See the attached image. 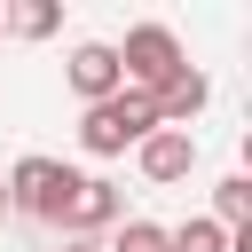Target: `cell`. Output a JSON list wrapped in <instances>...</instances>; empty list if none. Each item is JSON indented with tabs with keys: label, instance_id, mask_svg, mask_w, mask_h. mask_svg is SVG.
I'll list each match as a JSON object with an SVG mask.
<instances>
[{
	"label": "cell",
	"instance_id": "6da1fadb",
	"mask_svg": "<svg viewBox=\"0 0 252 252\" xmlns=\"http://www.w3.org/2000/svg\"><path fill=\"white\" fill-rule=\"evenodd\" d=\"M150 134H158V102H150V94H134V87H118L110 102H94V110L79 118V150H87V158L142 150Z\"/></svg>",
	"mask_w": 252,
	"mask_h": 252
},
{
	"label": "cell",
	"instance_id": "7a4b0ae2",
	"mask_svg": "<svg viewBox=\"0 0 252 252\" xmlns=\"http://www.w3.org/2000/svg\"><path fill=\"white\" fill-rule=\"evenodd\" d=\"M173 71H189V55H181L173 24H134V32H126V47H118V79H126L134 94H158Z\"/></svg>",
	"mask_w": 252,
	"mask_h": 252
},
{
	"label": "cell",
	"instance_id": "3957f363",
	"mask_svg": "<svg viewBox=\"0 0 252 252\" xmlns=\"http://www.w3.org/2000/svg\"><path fill=\"white\" fill-rule=\"evenodd\" d=\"M0 181H8V213H32V220H55L79 173H71L63 158H47V150H32V158H16V165H8Z\"/></svg>",
	"mask_w": 252,
	"mask_h": 252
},
{
	"label": "cell",
	"instance_id": "277c9868",
	"mask_svg": "<svg viewBox=\"0 0 252 252\" xmlns=\"http://www.w3.org/2000/svg\"><path fill=\"white\" fill-rule=\"evenodd\" d=\"M118 220H126V197H118V181H102V173H79L71 197H63V213H55V228H63L71 244H94V236L118 228Z\"/></svg>",
	"mask_w": 252,
	"mask_h": 252
},
{
	"label": "cell",
	"instance_id": "5b68a950",
	"mask_svg": "<svg viewBox=\"0 0 252 252\" xmlns=\"http://www.w3.org/2000/svg\"><path fill=\"white\" fill-rule=\"evenodd\" d=\"M63 79H71V94H79L87 110H94V102H110V94L126 87V79H118V47H110V39H79V47H71V63H63Z\"/></svg>",
	"mask_w": 252,
	"mask_h": 252
},
{
	"label": "cell",
	"instance_id": "8992f818",
	"mask_svg": "<svg viewBox=\"0 0 252 252\" xmlns=\"http://www.w3.org/2000/svg\"><path fill=\"white\" fill-rule=\"evenodd\" d=\"M150 102H158V126L189 134V118H197V110L213 102V79H205V71H173V79H165V87H158Z\"/></svg>",
	"mask_w": 252,
	"mask_h": 252
},
{
	"label": "cell",
	"instance_id": "52a82bcc",
	"mask_svg": "<svg viewBox=\"0 0 252 252\" xmlns=\"http://www.w3.org/2000/svg\"><path fill=\"white\" fill-rule=\"evenodd\" d=\"M134 158H142V173H150V181H189V173H197V134L158 126V134H150Z\"/></svg>",
	"mask_w": 252,
	"mask_h": 252
},
{
	"label": "cell",
	"instance_id": "ba28073f",
	"mask_svg": "<svg viewBox=\"0 0 252 252\" xmlns=\"http://www.w3.org/2000/svg\"><path fill=\"white\" fill-rule=\"evenodd\" d=\"M55 24H63L55 0H16V8H0V32H16V39H47Z\"/></svg>",
	"mask_w": 252,
	"mask_h": 252
},
{
	"label": "cell",
	"instance_id": "9c48e42d",
	"mask_svg": "<svg viewBox=\"0 0 252 252\" xmlns=\"http://www.w3.org/2000/svg\"><path fill=\"white\" fill-rule=\"evenodd\" d=\"M205 220H220V228L236 236V228L252 220V181H244V173H228V181L213 189V213H205Z\"/></svg>",
	"mask_w": 252,
	"mask_h": 252
},
{
	"label": "cell",
	"instance_id": "30bf717a",
	"mask_svg": "<svg viewBox=\"0 0 252 252\" xmlns=\"http://www.w3.org/2000/svg\"><path fill=\"white\" fill-rule=\"evenodd\" d=\"M165 252H228V228L205 220V213H189L181 228H165Z\"/></svg>",
	"mask_w": 252,
	"mask_h": 252
},
{
	"label": "cell",
	"instance_id": "8fae6325",
	"mask_svg": "<svg viewBox=\"0 0 252 252\" xmlns=\"http://www.w3.org/2000/svg\"><path fill=\"white\" fill-rule=\"evenodd\" d=\"M102 252H165V228H158V220H118V236H110Z\"/></svg>",
	"mask_w": 252,
	"mask_h": 252
},
{
	"label": "cell",
	"instance_id": "7c38bea8",
	"mask_svg": "<svg viewBox=\"0 0 252 252\" xmlns=\"http://www.w3.org/2000/svg\"><path fill=\"white\" fill-rule=\"evenodd\" d=\"M63 252H102V244H63Z\"/></svg>",
	"mask_w": 252,
	"mask_h": 252
},
{
	"label": "cell",
	"instance_id": "4fadbf2b",
	"mask_svg": "<svg viewBox=\"0 0 252 252\" xmlns=\"http://www.w3.org/2000/svg\"><path fill=\"white\" fill-rule=\"evenodd\" d=\"M0 213H8V181H0Z\"/></svg>",
	"mask_w": 252,
	"mask_h": 252
},
{
	"label": "cell",
	"instance_id": "5bb4252c",
	"mask_svg": "<svg viewBox=\"0 0 252 252\" xmlns=\"http://www.w3.org/2000/svg\"><path fill=\"white\" fill-rule=\"evenodd\" d=\"M0 39H8V32H0Z\"/></svg>",
	"mask_w": 252,
	"mask_h": 252
}]
</instances>
